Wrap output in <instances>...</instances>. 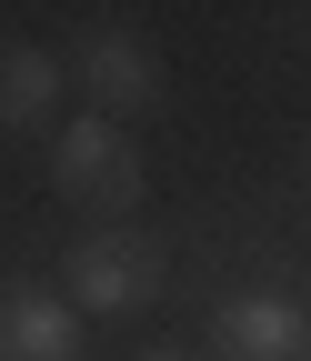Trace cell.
Wrapping results in <instances>:
<instances>
[{"mask_svg":"<svg viewBox=\"0 0 311 361\" xmlns=\"http://www.w3.org/2000/svg\"><path fill=\"white\" fill-rule=\"evenodd\" d=\"M141 361H181V351H141Z\"/></svg>","mask_w":311,"mask_h":361,"instance_id":"52a82bcc","label":"cell"},{"mask_svg":"<svg viewBox=\"0 0 311 361\" xmlns=\"http://www.w3.org/2000/svg\"><path fill=\"white\" fill-rule=\"evenodd\" d=\"M161 291H171V251H161L151 231H130V221L80 231V251H71V311L121 322V311H151Z\"/></svg>","mask_w":311,"mask_h":361,"instance_id":"6da1fadb","label":"cell"},{"mask_svg":"<svg viewBox=\"0 0 311 361\" xmlns=\"http://www.w3.org/2000/svg\"><path fill=\"white\" fill-rule=\"evenodd\" d=\"M211 361H311V322L291 291H231L211 311Z\"/></svg>","mask_w":311,"mask_h":361,"instance_id":"277c9868","label":"cell"},{"mask_svg":"<svg viewBox=\"0 0 311 361\" xmlns=\"http://www.w3.org/2000/svg\"><path fill=\"white\" fill-rule=\"evenodd\" d=\"M51 180H61V201H80V211H130L141 201V141H130L121 121H61V141H51Z\"/></svg>","mask_w":311,"mask_h":361,"instance_id":"7a4b0ae2","label":"cell"},{"mask_svg":"<svg viewBox=\"0 0 311 361\" xmlns=\"http://www.w3.org/2000/svg\"><path fill=\"white\" fill-rule=\"evenodd\" d=\"M71 80L91 90V121H141V111H161V51L130 20H101V30H80V51H71Z\"/></svg>","mask_w":311,"mask_h":361,"instance_id":"3957f363","label":"cell"},{"mask_svg":"<svg viewBox=\"0 0 311 361\" xmlns=\"http://www.w3.org/2000/svg\"><path fill=\"white\" fill-rule=\"evenodd\" d=\"M61 101V61L40 40H0V130H40Z\"/></svg>","mask_w":311,"mask_h":361,"instance_id":"8992f818","label":"cell"},{"mask_svg":"<svg viewBox=\"0 0 311 361\" xmlns=\"http://www.w3.org/2000/svg\"><path fill=\"white\" fill-rule=\"evenodd\" d=\"M0 361H80V311L61 291L11 281L0 291Z\"/></svg>","mask_w":311,"mask_h":361,"instance_id":"5b68a950","label":"cell"}]
</instances>
